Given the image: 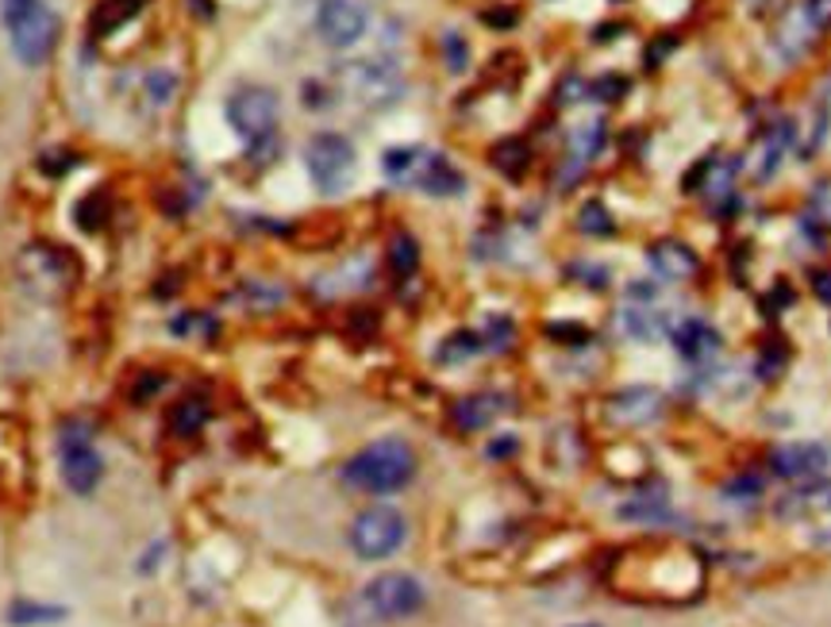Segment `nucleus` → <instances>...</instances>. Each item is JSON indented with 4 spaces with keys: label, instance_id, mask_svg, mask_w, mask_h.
<instances>
[{
    "label": "nucleus",
    "instance_id": "obj_1",
    "mask_svg": "<svg viewBox=\"0 0 831 627\" xmlns=\"http://www.w3.org/2000/svg\"><path fill=\"white\" fill-rule=\"evenodd\" d=\"M416 478V455L405 439H377L343 466V481L363 492H397Z\"/></svg>",
    "mask_w": 831,
    "mask_h": 627
},
{
    "label": "nucleus",
    "instance_id": "obj_2",
    "mask_svg": "<svg viewBox=\"0 0 831 627\" xmlns=\"http://www.w3.org/2000/svg\"><path fill=\"white\" fill-rule=\"evenodd\" d=\"M16 273H20L23 289L39 300H62L66 292L78 281V266L66 255L62 247H50V242H31L16 258Z\"/></svg>",
    "mask_w": 831,
    "mask_h": 627
},
{
    "label": "nucleus",
    "instance_id": "obj_3",
    "mask_svg": "<svg viewBox=\"0 0 831 627\" xmlns=\"http://www.w3.org/2000/svg\"><path fill=\"white\" fill-rule=\"evenodd\" d=\"M305 166H308V178H313V186L320 189V193H343V189L355 181V170H358L355 143L335 136V131H324V136H316L313 143L305 147Z\"/></svg>",
    "mask_w": 831,
    "mask_h": 627
},
{
    "label": "nucleus",
    "instance_id": "obj_4",
    "mask_svg": "<svg viewBox=\"0 0 831 627\" xmlns=\"http://www.w3.org/2000/svg\"><path fill=\"white\" fill-rule=\"evenodd\" d=\"M335 81H339L343 93L355 97L358 104H366V108H389L393 100L405 93L400 73L385 62H374V58L339 66V70H335Z\"/></svg>",
    "mask_w": 831,
    "mask_h": 627
},
{
    "label": "nucleus",
    "instance_id": "obj_5",
    "mask_svg": "<svg viewBox=\"0 0 831 627\" xmlns=\"http://www.w3.org/2000/svg\"><path fill=\"white\" fill-rule=\"evenodd\" d=\"M405 516L397 512V508L389 505H374L366 508L363 516H358L355 524H350V547H355L358 558H369V563H377V558H389L393 550H400V543H405Z\"/></svg>",
    "mask_w": 831,
    "mask_h": 627
},
{
    "label": "nucleus",
    "instance_id": "obj_6",
    "mask_svg": "<svg viewBox=\"0 0 831 627\" xmlns=\"http://www.w3.org/2000/svg\"><path fill=\"white\" fill-rule=\"evenodd\" d=\"M228 120L247 143H266L277 128V93L263 86H247L228 100Z\"/></svg>",
    "mask_w": 831,
    "mask_h": 627
},
{
    "label": "nucleus",
    "instance_id": "obj_7",
    "mask_svg": "<svg viewBox=\"0 0 831 627\" xmlns=\"http://www.w3.org/2000/svg\"><path fill=\"white\" fill-rule=\"evenodd\" d=\"M366 608L377 620H405L424 608V585L413 574H382L366 585Z\"/></svg>",
    "mask_w": 831,
    "mask_h": 627
},
{
    "label": "nucleus",
    "instance_id": "obj_8",
    "mask_svg": "<svg viewBox=\"0 0 831 627\" xmlns=\"http://www.w3.org/2000/svg\"><path fill=\"white\" fill-rule=\"evenodd\" d=\"M12 50L16 58H20L23 66H39L50 58V50L58 43V16L50 12V8L36 4L28 16H20V20L12 23Z\"/></svg>",
    "mask_w": 831,
    "mask_h": 627
},
{
    "label": "nucleus",
    "instance_id": "obj_9",
    "mask_svg": "<svg viewBox=\"0 0 831 627\" xmlns=\"http://www.w3.org/2000/svg\"><path fill=\"white\" fill-rule=\"evenodd\" d=\"M105 478V462L100 455L92 450L89 431H66L62 435V481L70 485L78 497H89L92 489Z\"/></svg>",
    "mask_w": 831,
    "mask_h": 627
},
{
    "label": "nucleus",
    "instance_id": "obj_10",
    "mask_svg": "<svg viewBox=\"0 0 831 627\" xmlns=\"http://www.w3.org/2000/svg\"><path fill=\"white\" fill-rule=\"evenodd\" d=\"M316 31L327 47H355L366 31V12L355 0H320Z\"/></svg>",
    "mask_w": 831,
    "mask_h": 627
},
{
    "label": "nucleus",
    "instance_id": "obj_11",
    "mask_svg": "<svg viewBox=\"0 0 831 627\" xmlns=\"http://www.w3.org/2000/svg\"><path fill=\"white\" fill-rule=\"evenodd\" d=\"M770 470L789 481H817L828 470V450L820 442H785L770 455Z\"/></svg>",
    "mask_w": 831,
    "mask_h": 627
},
{
    "label": "nucleus",
    "instance_id": "obj_12",
    "mask_svg": "<svg viewBox=\"0 0 831 627\" xmlns=\"http://www.w3.org/2000/svg\"><path fill=\"white\" fill-rule=\"evenodd\" d=\"M674 347L690 362H712L720 355V331L701 316H690V320H682L674 328Z\"/></svg>",
    "mask_w": 831,
    "mask_h": 627
},
{
    "label": "nucleus",
    "instance_id": "obj_13",
    "mask_svg": "<svg viewBox=\"0 0 831 627\" xmlns=\"http://www.w3.org/2000/svg\"><path fill=\"white\" fill-rule=\"evenodd\" d=\"M646 262H651L654 270H659L662 278H670V281H682V278H693V273H696V255L685 247L682 239L651 242V250H646Z\"/></svg>",
    "mask_w": 831,
    "mask_h": 627
},
{
    "label": "nucleus",
    "instance_id": "obj_14",
    "mask_svg": "<svg viewBox=\"0 0 831 627\" xmlns=\"http://www.w3.org/2000/svg\"><path fill=\"white\" fill-rule=\"evenodd\" d=\"M416 186L424 189V193H432V197H455L466 181H462V173L443 155H424V166H419Z\"/></svg>",
    "mask_w": 831,
    "mask_h": 627
},
{
    "label": "nucleus",
    "instance_id": "obj_15",
    "mask_svg": "<svg viewBox=\"0 0 831 627\" xmlns=\"http://www.w3.org/2000/svg\"><path fill=\"white\" fill-rule=\"evenodd\" d=\"M659 392L654 389H627L620 397H612L609 416L616 424H646L651 416H659Z\"/></svg>",
    "mask_w": 831,
    "mask_h": 627
},
{
    "label": "nucleus",
    "instance_id": "obj_16",
    "mask_svg": "<svg viewBox=\"0 0 831 627\" xmlns=\"http://www.w3.org/2000/svg\"><path fill=\"white\" fill-rule=\"evenodd\" d=\"M501 412H505V397H497V392H477V397H466L455 405V424L466 431H477L497 420Z\"/></svg>",
    "mask_w": 831,
    "mask_h": 627
},
{
    "label": "nucleus",
    "instance_id": "obj_17",
    "mask_svg": "<svg viewBox=\"0 0 831 627\" xmlns=\"http://www.w3.org/2000/svg\"><path fill=\"white\" fill-rule=\"evenodd\" d=\"M604 147V123H585L570 136V178L582 173L585 166L597 158V150Z\"/></svg>",
    "mask_w": 831,
    "mask_h": 627
},
{
    "label": "nucleus",
    "instance_id": "obj_18",
    "mask_svg": "<svg viewBox=\"0 0 831 627\" xmlns=\"http://www.w3.org/2000/svg\"><path fill=\"white\" fill-rule=\"evenodd\" d=\"M136 12H139V0H105V4L92 12V23H89L92 36H97V39L116 36V31H120Z\"/></svg>",
    "mask_w": 831,
    "mask_h": 627
},
{
    "label": "nucleus",
    "instance_id": "obj_19",
    "mask_svg": "<svg viewBox=\"0 0 831 627\" xmlns=\"http://www.w3.org/2000/svg\"><path fill=\"white\" fill-rule=\"evenodd\" d=\"M419 166H424V150H416V147H397V150H389V155H385L382 170H385V178L397 181V186H416Z\"/></svg>",
    "mask_w": 831,
    "mask_h": 627
},
{
    "label": "nucleus",
    "instance_id": "obj_20",
    "mask_svg": "<svg viewBox=\"0 0 831 627\" xmlns=\"http://www.w3.org/2000/svg\"><path fill=\"white\" fill-rule=\"evenodd\" d=\"M624 328L632 331L640 342H659L666 339L670 331V320L662 312H654V308H627L624 312Z\"/></svg>",
    "mask_w": 831,
    "mask_h": 627
},
{
    "label": "nucleus",
    "instance_id": "obj_21",
    "mask_svg": "<svg viewBox=\"0 0 831 627\" xmlns=\"http://www.w3.org/2000/svg\"><path fill=\"white\" fill-rule=\"evenodd\" d=\"M793 143V123H778L774 131H770L766 139H762V155H759V166H754V173L759 178H770V173L778 170V162H782V155H785V147Z\"/></svg>",
    "mask_w": 831,
    "mask_h": 627
},
{
    "label": "nucleus",
    "instance_id": "obj_22",
    "mask_svg": "<svg viewBox=\"0 0 831 627\" xmlns=\"http://www.w3.org/2000/svg\"><path fill=\"white\" fill-rule=\"evenodd\" d=\"M527 162H532V150H527L524 139H505V143L493 147V166L501 173H508V178H520L527 170Z\"/></svg>",
    "mask_w": 831,
    "mask_h": 627
},
{
    "label": "nucleus",
    "instance_id": "obj_23",
    "mask_svg": "<svg viewBox=\"0 0 831 627\" xmlns=\"http://www.w3.org/2000/svg\"><path fill=\"white\" fill-rule=\"evenodd\" d=\"M416 266H419V247H416V239L408 236V231L393 236V242H389V270L397 273V278H413Z\"/></svg>",
    "mask_w": 831,
    "mask_h": 627
},
{
    "label": "nucleus",
    "instance_id": "obj_24",
    "mask_svg": "<svg viewBox=\"0 0 831 627\" xmlns=\"http://www.w3.org/2000/svg\"><path fill=\"white\" fill-rule=\"evenodd\" d=\"M205 424H208V405H205V400H197V397L181 400V405L174 408V416H170V428L178 435H197Z\"/></svg>",
    "mask_w": 831,
    "mask_h": 627
},
{
    "label": "nucleus",
    "instance_id": "obj_25",
    "mask_svg": "<svg viewBox=\"0 0 831 627\" xmlns=\"http://www.w3.org/2000/svg\"><path fill=\"white\" fill-rule=\"evenodd\" d=\"M62 608H43V605H31V600H16L8 608V620L16 627H36V624H50V620H62Z\"/></svg>",
    "mask_w": 831,
    "mask_h": 627
},
{
    "label": "nucleus",
    "instance_id": "obj_26",
    "mask_svg": "<svg viewBox=\"0 0 831 627\" xmlns=\"http://www.w3.org/2000/svg\"><path fill=\"white\" fill-rule=\"evenodd\" d=\"M78 228L81 231H97L100 223H108V197L105 193H89L86 200L78 205Z\"/></svg>",
    "mask_w": 831,
    "mask_h": 627
},
{
    "label": "nucleus",
    "instance_id": "obj_27",
    "mask_svg": "<svg viewBox=\"0 0 831 627\" xmlns=\"http://www.w3.org/2000/svg\"><path fill=\"white\" fill-rule=\"evenodd\" d=\"M582 231L585 236H612V216L601 200H590V205L582 208Z\"/></svg>",
    "mask_w": 831,
    "mask_h": 627
},
{
    "label": "nucleus",
    "instance_id": "obj_28",
    "mask_svg": "<svg viewBox=\"0 0 831 627\" xmlns=\"http://www.w3.org/2000/svg\"><path fill=\"white\" fill-rule=\"evenodd\" d=\"M174 93H178V78H174L170 70H150L147 73V97L155 100V104H166Z\"/></svg>",
    "mask_w": 831,
    "mask_h": 627
},
{
    "label": "nucleus",
    "instance_id": "obj_29",
    "mask_svg": "<svg viewBox=\"0 0 831 627\" xmlns=\"http://www.w3.org/2000/svg\"><path fill=\"white\" fill-rule=\"evenodd\" d=\"M482 350V339L477 336H469V331H458L455 339H447V350H443V362H458V358H469V355H477Z\"/></svg>",
    "mask_w": 831,
    "mask_h": 627
},
{
    "label": "nucleus",
    "instance_id": "obj_30",
    "mask_svg": "<svg viewBox=\"0 0 831 627\" xmlns=\"http://www.w3.org/2000/svg\"><path fill=\"white\" fill-rule=\"evenodd\" d=\"M809 212L817 216V220L824 223V228H831V181H820V186L812 189Z\"/></svg>",
    "mask_w": 831,
    "mask_h": 627
},
{
    "label": "nucleus",
    "instance_id": "obj_31",
    "mask_svg": "<svg viewBox=\"0 0 831 627\" xmlns=\"http://www.w3.org/2000/svg\"><path fill=\"white\" fill-rule=\"evenodd\" d=\"M512 339V324L505 320V316H493L489 324H485V347L493 350H505Z\"/></svg>",
    "mask_w": 831,
    "mask_h": 627
},
{
    "label": "nucleus",
    "instance_id": "obj_32",
    "mask_svg": "<svg viewBox=\"0 0 831 627\" xmlns=\"http://www.w3.org/2000/svg\"><path fill=\"white\" fill-rule=\"evenodd\" d=\"M582 97H590V86H585L582 78H574V73H570V78L562 81V89H558V100H562V104H577Z\"/></svg>",
    "mask_w": 831,
    "mask_h": 627
},
{
    "label": "nucleus",
    "instance_id": "obj_33",
    "mask_svg": "<svg viewBox=\"0 0 831 627\" xmlns=\"http://www.w3.org/2000/svg\"><path fill=\"white\" fill-rule=\"evenodd\" d=\"M804 16H809L812 28H831V0H809Z\"/></svg>",
    "mask_w": 831,
    "mask_h": 627
},
{
    "label": "nucleus",
    "instance_id": "obj_34",
    "mask_svg": "<svg viewBox=\"0 0 831 627\" xmlns=\"http://www.w3.org/2000/svg\"><path fill=\"white\" fill-rule=\"evenodd\" d=\"M36 4H39V0H0V16H4V23L12 28V23L20 20V16H28Z\"/></svg>",
    "mask_w": 831,
    "mask_h": 627
},
{
    "label": "nucleus",
    "instance_id": "obj_35",
    "mask_svg": "<svg viewBox=\"0 0 831 627\" xmlns=\"http://www.w3.org/2000/svg\"><path fill=\"white\" fill-rule=\"evenodd\" d=\"M627 89V81L624 78H604V81H597V86H590V93L597 97V100H612V97H620Z\"/></svg>",
    "mask_w": 831,
    "mask_h": 627
},
{
    "label": "nucleus",
    "instance_id": "obj_36",
    "mask_svg": "<svg viewBox=\"0 0 831 627\" xmlns=\"http://www.w3.org/2000/svg\"><path fill=\"white\" fill-rule=\"evenodd\" d=\"M812 292H817L824 305H831V270H817V273H812Z\"/></svg>",
    "mask_w": 831,
    "mask_h": 627
},
{
    "label": "nucleus",
    "instance_id": "obj_37",
    "mask_svg": "<svg viewBox=\"0 0 831 627\" xmlns=\"http://www.w3.org/2000/svg\"><path fill=\"white\" fill-rule=\"evenodd\" d=\"M447 58H451V70H462V66H466V47H462L458 36H447Z\"/></svg>",
    "mask_w": 831,
    "mask_h": 627
},
{
    "label": "nucleus",
    "instance_id": "obj_38",
    "mask_svg": "<svg viewBox=\"0 0 831 627\" xmlns=\"http://www.w3.org/2000/svg\"><path fill=\"white\" fill-rule=\"evenodd\" d=\"M482 20L485 23H497V28H512V23H516V12H485Z\"/></svg>",
    "mask_w": 831,
    "mask_h": 627
},
{
    "label": "nucleus",
    "instance_id": "obj_39",
    "mask_svg": "<svg viewBox=\"0 0 831 627\" xmlns=\"http://www.w3.org/2000/svg\"><path fill=\"white\" fill-rule=\"evenodd\" d=\"M582 627H597V624H582Z\"/></svg>",
    "mask_w": 831,
    "mask_h": 627
}]
</instances>
